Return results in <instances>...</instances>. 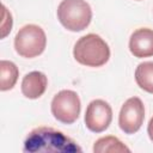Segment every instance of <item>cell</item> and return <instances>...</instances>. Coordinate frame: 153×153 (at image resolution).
<instances>
[{"instance_id":"cell-1","label":"cell","mask_w":153,"mask_h":153,"mask_svg":"<svg viewBox=\"0 0 153 153\" xmlns=\"http://www.w3.org/2000/svg\"><path fill=\"white\" fill-rule=\"evenodd\" d=\"M23 151L26 153H75L81 152V148L62 131L50 127H38L27 134Z\"/></svg>"},{"instance_id":"cell-2","label":"cell","mask_w":153,"mask_h":153,"mask_svg":"<svg viewBox=\"0 0 153 153\" xmlns=\"http://www.w3.org/2000/svg\"><path fill=\"white\" fill-rule=\"evenodd\" d=\"M73 56L80 65L100 67L110 59V48L100 36L88 33L76 41L73 48Z\"/></svg>"},{"instance_id":"cell-3","label":"cell","mask_w":153,"mask_h":153,"mask_svg":"<svg viewBox=\"0 0 153 153\" xmlns=\"http://www.w3.org/2000/svg\"><path fill=\"white\" fill-rule=\"evenodd\" d=\"M57 19L69 31H82L91 23L92 10L85 0H62L57 7Z\"/></svg>"},{"instance_id":"cell-4","label":"cell","mask_w":153,"mask_h":153,"mask_svg":"<svg viewBox=\"0 0 153 153\" xmlns=\"http://www.w3.org/2000/svg\"><path fill=\"white\" fill-rule=\"evenodd\" d=\"M47 45V37L43 29L35 24H29L19 29L14 37V49L23 57L32 59L41 55Z\"/></svg>"},{"instance_id":"cell-5","label":"cell","mask_w":153,"mask_h":153,"mask_svg":"<svg viewBox=\"0 0 153 153\" xmlns=\"http://www.w3.org/2000/svg\"><path fill=\"white\" fill-rule=\"evenodd\" d=\"M80 98L72 90H62L57 92L51 100V114L65 124L74 123L80 115Z\"/></svg>"},{"instance_id":"cell-6","label":"cell","mask_w":153,"mask_h":153,"mask_svg":"<svg viewBox=\"0 0 153 153\" xmlns=\"http://www.w3.org/2000/svg\"><path fill=\"white\" fill-rule=\"evenodd\" d=\"M145 118V108L143 103L137 97H131L124 102L121 108L118 115V124L122 131L126 134H134L136 133Z\"/></svg>"},{"instance_id":"cell-7","label":"cell","mask_w":153,"mask_h":153,"mask_svg":"<svg viewBox=\"0 0 153 153\" xmlns=\"http://www.w3.org/2000/svg\"><path fill=\"white\" fill-rule=\"evenodd\" d=\"M112 120L111 106L103 99L92 100L85 112L86 128L93 133H102L106 130Z\"/></svg>"},{"instance_id":"cell-8","label":"cell","mask_w":153,"mask_h":153,"mask_svg":"<svg viewBox=\"0 0 153 153\" xmlns=\"http://www.w3.org/2000/svg\"><path fill=\"white\" fill-rule=\"evenodd\" d=\"M129 50L139 59L153 56V30L147 27L135 30L129 39Z\"/></svg>"},{"instance_id":"cell-9","label":"cell","mask_w":153,"mask_h":153,"mask_svg":"<svg viewBox=\"0 0 153 153\" xmlns=\"http://www.w3.org/2000/svg\"><path fill=\"white\" fill-rule=\"evenodd\" d=\"M48 79L44 73L33 71L27 73L22 80V93L29 99L39 98L47 90Z\"/></svg>"},{"instance_id":"cell-10","label":"cell","mask_w":153,"mask_h":153,"mask_svg":"<svg viewBox=\"0 0 153 153\" xmlns=\"http://www.w3.org/2000/svg\"><path fill=\"white\" fill-rule=\"evenodd\" d=\"M18 67L7 60H1L0 62V90L7 91L13 88L18 80Z\"/></svg>"},{"instance_id":"cell-11","label":"cell","mask_w":153,"mask_h":153,"mask_svg":"<svg viewBox=\"0 0 153 153\" xmlns=\"http://www.w3.org/2000/svg\"><path fill=\"white\" fill-rule=\"evenodd\" d=\"M136 84L143 91L153 93V62L146 61L140 63L135 69Z\"/></svg>"},{"instance_id":"cell-12","label":"cell","mask_w":153,"mask_h":153,"mask_svg":"<svg viewBox=\"0 0 153 153\" xmlns=\"http://www.w3.org/2000/svg\"><path fill=\"white\" fill-rule=\"evenodd\" d=\"M130 149L122 143L115 136H104L98 139L93 145L94 153H106V152H129Z\"/></svg>"},{"instance_id":"cell-13","label":"cell","mask_w":153,"mask_h":153,"mask_svg":"<svg viewBox=\"0 0 153 153\" xmlns=\"http://www.w3.org/2000/svg\"><path fill=\"white\" fill-rule=\"evenodd\" d=\"M12 29V16L2 5V22H1V38H5Z\"/></svg>"},{"instance_id":"cell-14","label":"cell","mask_w":153,"mask_h":153,"mask_svg":"<svg viewBox=\"0 0 153 153\" xmlns=\"http://www.w3.org/2000/svg\"><path fill=\"white\" fill-rule=\"evenodd\" d=\"M147 133H148V136H149V139L153 141V117H152V118L149 120V122H148Z\"/></svg>"}]
</instances>
